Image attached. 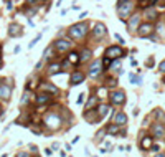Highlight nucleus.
<instances>
[{
  "mask_svg": "<svg viewBox=\"0 0 165 157\" xmlns=\"http://www.w3.org/2000/svg\"><path fill=\"white\" fill-rule=\"evenodd\" d=\"M104 132H106L104 129L98 132V136H96V142H101V141H102V137H104Z\"/></svg>",
  "mask_w": 165,
  "mask_h": 157,
  "instance_id": "obj_28",
  "label": "nucleus"
},
{
  "mask_svg": "<svg viewBox=\"0 0 165 157\" xmlns=\"http://www.w3.org/2000/svg\"><path fill=\"white\" fill-rule=\"evenodd\" d=\"M92 33H94L96 38H101L106 35V25L104 23H96L94 25V30H92Z\"/></svg>",
  "mask_w": 165,
  "mask_h": 157,
  "instance_id": "obj_9",
  "label": "nucleus"
},
{
  "mask_svg": "<svg viewBox=\"0 0 165 157\" xmlns=\"http://www.w3.org/2000/svg\"><path fill=\"white\" fill-rule=\"evenodd\" d=\"M10 94H12V86L10 84H0V99L9 101Z\"/></svg>",
  "mask_w": 165,
  "mask_h": 157,
  "instance_id": "obj_5",
  "label": "nucleus"
},
{
  "mask_svg": "<svg viewBox=\"0 0 165 157\" xmlns=\"http://www.w3.org/2000/svg\"><path fill=\"white\" fill-rule=\"evenodd\" d=\"M70 46H71V43L68 42V40H58V42L55 43V48L58 51H66V50H70Z\"/></svg>",
  "mask_w": 165,
  "mask_h": 157,
  "instance_id": "obj_10",
  "label": "nucleus"
},
{
  "mask_svg": "<svg viewBox=\"0 0 165 157\" xmlns=\"http://www.w3.org/2000/svg\"><path fill=\"white\" fill-rule=\"evenodd\" d=\"M140 147H142V149H149V147H152V139L149 137V136H145V137L142 139V142H140Z\"/></svg>",
  "mask_w": 165,
  "mask_h": 157,
  "instance_id": "obj_17",
  "label": "nucleus"
},
{
  "mask_svg": "<svg viewBox=\"0 0 165 157\" xmlns=\"http://www.w3.org/2000/svg\"><path fill=\"white\" fill-rule=\"evenodd\" d=\"M50 94H40V96H37V103L38 104H45V103H48L50 101Z\"/></svg>",
  "mask_w": 165,
  "mask_h": 157,
  "instance_id": "obj_19",
  "label": "nucleus"
},
{
  "mask_svg": "<svg viewBox=\"0 0 165 157\" xmlns=\"http://www.w3.org/2000/svg\"><path fill=\"white\" fill-rule=\"evenodd\" d=\"M96 103H98V98H96V96H91V99H89V101H88V104H86V111H88V109H92V108L96 106Z\"/></svg>",
  "mask_w": 165,
  "mask_h": 157,
  "instance_id": "obj_21",
  "label": "nucleus"
},
{
  "mask_svg": "<svg viewBox=\"0 0 165 157\" xmlns=\"http://www.w3.org/2000/svg\"><path fill=\"white\" fill-rule=\"evenodd\" d=\"M91 50H88V48H84V50L81 51V55H79V58H81V61H88V60L91 58Z\"/></svg>",
  "mask_w": 165,
  "mask_h": 157,
  "instance_id": "obj_16",
  "label": "nucleus"
},
{
  "mask_svg": "<svg viewBox=\"0 0 165 157\" xmlns=\"http://www.w3.org/2000/svg\"><path fill=\"white\" fill-rule=\"evenodd\" d=\"M107 132H109V134H117L119 132V124H112V126H109L107 127Z\"/></svg>",
  "mask_w": 165,
  "mask_h": 157,
  "instance_id": "obj_23",
  "label": "nucleus"
},
{
  "mask_svg": "<svg viewBox=\"0 0 165 157\" xmlns=\"http://www.w3.org/2000/svg\"><path fill=\"white\" fill-rule=\"evenodd\" d=\"M111 101L114 104H122L126 101V94H124V91H116L111 94Z\"/></svg>",
  "mask_w": 165,
  "mask_h": 157,
  "instance_id": "obj_7",
  "label": "nucleus"
},
{
  "mask_svg": "<svg viewBox=\"0 0 165 157\" xmlns=\"http://www.w3.org/2000/svg\"><path fill=\"white\" fill-rule=\"evenodd\" d=\"M0 116H2V106H0Z\"/></svg>",
  "mask_w": 165,
  "mask_h": 157,
  "instance_id": "obj_37",
  "label": "nucleus"
},
{
  "mask_svg": "<svg viewBox=\"0 0 165 157\" xmlns=\"http://www.w3.org/2000/svg\"><path fill=\"white\" fill-rule=\"evenodd\" d=\"M53 58V46H48L45 51V60H51Z\"/></svg>",
  "mask_w": 165,
  "mask_h": 157,
  "instance_id": "obj_26",
  "label": "nucleus"
},
{
  "mask_svg": "<svg viewBox=\"0 0 165 157\" xmlns=\"http://www.w3.org/2000/svg\"><path fill=\"white\" fill-rule=\"evenodd\" d=\"M0 68H2V60H0Z\"/></svg>",
  "mask_w": 165,
  "mask_h": 157,
  "instance_id": "obj_38",
  "label": "nucleus"
},
{
  "mask_svg": "<svg viewBox=\"0 0 165 157\" xmlns=\"http://www.w3.org/2000/svg\"><path fill=\"white\" fill-rule=\"evenodd\" d=\"M139 22H140V17H139V15H131V20L127 22L129 31H134L135 28H139Z\"/></svg>",
  "mask_w": 165,
  "mask_h": 157,
  "instance_id": "obj_8",
  "label": "nucleus"
},
{
  "mask_svg": "<svg viewBox=\"0 0 165 157\" xmlns=\"http://www.w3.org/2000/svg\"><path fill=\"white\" fill-rule=\"evenodd\" d=\"M114 122L119 124V126H124V124L127 122V116L124 114V112H117V114H116V118H114Z\"/></svg>",
  "mask_w": 165,
  "mask_h": 157,
  "instance_id": "obj_15",
  "label": "nucleus"
},
{
  "mask_svg": "<svg viewBox=\"0 0 165 157\" xmlns=\"http://www.w3.org/2000/svg\"><path fill=\"white\" fill-rule=\"evenodd\" d=\"M68 31H70V37L71 38L79 40V38L84 37V33H86V27H84V23H76V25H73Z\"/></svg>",
  "mask_w": 165,
  "mask_h": 157,
  "instance_id": "obj_2",
  "label": "nucleus"
},
{
  "mask_svg": "<svg viewBox=\"0 0 165 157\" xmlns=\"http://www.w3.org/2000/svg\"><path fill=\"white\" fill-rule=\"evenodd\" d=\"M83 81H84V73H81V71H74L71 75V84H79Z\"/></svg>",
  "mask_w": 165,
  "mask_h": 157,
  "instance_id": "obj_12",
  "label": "nucleus"
},
{
  "mask_svg": "<svg viewBox=\"0 0 165 157\" xmlns=\"http://www.w3.org/2000/svg\"><path fill=\"white\" fill-rule=\"evenodd\" d=\"M160 71H162V73H165V61H162V63H160Z\"/></svg>",
  "mask_w": 165,
  "mask_h": 157,
  "instance_id": "obj_32",
  "label": "nucleus"
},
{
  "mask_svg": "<svg viewBox=\"0 0 165 157\" xmlns=\"http://www.w3.org/2000/svg\"><path fill=\"white\" fill-rule=\"evenodd\" d=\"M9 35L10 37H20L22 35V27L17 25V23H12L9 28Z\"/></svg>",
  "mask_w": 165,
  "mask_h": 157,
  "instance_id": "obj_11",
  "label": "nucleus"
},
{
  "mask_svg": "<svg viewBox=\"0 0 165 157\" xmlns=\"http://www.w3.org/2000/svg\"><path fill=\"white\" fill-rule=\"evenodd\" d=\"M68 60H70L71 63H74V65H76V63H79V61H81V58H79V55H78V53H70Z\"/></svg>",
  "mask_w": 165,
  "mask_h": 157,
  "instance_id": "obj_22",
  "label": "nucleus"
},
{
  "mask_svg": "<svg viewBox=\"0 0 165 157\" xmlns=\"http://www.w3.org/2000/svg\"><path fill=\"white\" fill-rule=\"evenodd\" d=\"M107 109H109V108H107L106 104H101V106H99V109H98V118H104V116H106V112H107Z\"/></svg>",
  "mask_w": 165,
  "mask_h": 157,
  "instance_id": "obj_20",
  "label": "nucleus"
},
{
  "mask_svg": "<svg viewBox=\"0 0 165 157\" xmlns=\"http://www.w3.org/2000/svg\"><path fill=\"white\" fill-rule=\"evenodd\" d=\"M99 73H101V65H99L98 61L92 63V65H91V70H89V76H91V78H96Z\"/></svg>",
  "mask_w": 165,
  "mask_h": 157,
  "instance_id": "obj_14",
  "label": "nucleus"
},
{
  "mask_svg": "<svg viewBox=\"0 0 165 157\" xmlns=\"http://www.w3.org/2000/svg\"><path fill=\"white\" fill-rule=\"evenodd\" d=\"M28 99H30V94H28V93H25V94H23V98H22V104H27Z\"/></svg>",
  "mask_w": 165,
  "mask_h": 157,
  "instance_id": "obj_31",
  "label": "nucleus"
},
{
  "mask_svg": "<svg viewBox=\"0 0 165 157\" xmlns=\"http://www.w3.org/2000/svg\"><path fill=\"white\" fill-rule=\"evenodd\" d=\"M84 101V94H79V98H78V104H81Z\"/></svg>",
  "mask_w": 165,
  "mask_h": 157,
  "instance_id": "obj_34",
  "label": "nucleus"
},
{
  "mask_svg": "<svg viewBox=\"0 0 165 157\" xmlns=\"http://www.w3.org/2000/svg\"><path fill=\"white\" fill-rule=\"evenodd\" d=\"M145 65H147L149 68H150L152 65H154V60H152V58H150V60H147V61H145Z\"/></svg>",
  "mask_w": 165,
  "mask_h": 157,
  "instance_id": "obj_33",
  "label": "nucleus"
},
{
  "mask_svg": "<svg viewBox=\"0 0 165 157\" xmlns=\"http://www.w3.org/2000/svg\"><path fill=\"white\" fill-rule=\"evenodd\" d=\"M58 147H59V144H58V142H55V144H53V147H51V149H55V151H56Z\"/></svg>",
  "mask_w": 165,
  "mask_h": 157,
  "instance_id": "obj_35",
  "label": "nucleus"
},
{
  "mask_svg": "<svg viewBox=\"0 0 165 157\" xmlns=\"http://www.w3.org/2000/svg\"><path fill=\"white\" fill-rule=\"evenodd\" d=\"M152 31H154V27H152L150 23H144V25L139 27L137 33L140 37H149V35H152Z\"/></svg>",
  "mask_w": 165,
  "mask_h": 157,
  "instance_id": "obj_6",
  "label": "nucleus"
},
{
  "mask_svg": "<svg viewBox=\"0 0 165 157\" xmlns=\"http://www.w3.org/2000/svg\"><path fill=\"white\" fill-rule=\"evenodd\" d=\"M41 89H46V91H50V93H58V88L53 86V84H50V83H43L41 84Z\"/></svg>",
  "mask_w": 165,
  "mask_h": 157,
  "instance_id": "obj_18",
  "label": "nucleus"
},
{
  "mask_svg": "<svg viewBox=\"0 0 165 157\" xmlns=\"http://www.w3.org/2000/svg\"><path fill=\"white\" fill-rule=\"evenodd\" d=\"M145 17H147V18H150V20H155V18H157V12H155V10H152V9H150V10H147V12H145Z\"/></svg>",
  "mask_w": 165,
  "mask_h": 157,
  "instance_id": "obj_25",
  "label": "nucleus"
},
{
  "mask_svg": "<svg viewBox=\"0 0 165 157\" xmlns=\"http://www.w3.org/2000/svg\"><path fill=\"white\" fill-rule=\"evenodd\" d=\"M106 56H109L111 60H117L122 56V48L120 46H109L106 50Z\"/></svg>",
  "mask_w": 165,
  "mask_h": 157,
  "instance_id": "obj_3",
  "label": "nucleus"
},
{
  "mask_svg": "<svg viewBox=\"0 0 165 157\" xmlns=\"http://www.w3.org/2000/svg\"><path fill=\"white\" fill-rule=\"evenodd\" d=\"M45 122H46V126L50 127V129H58L59 124H61V119H59L56 114H50V116L46 118Z\"/></svg>",
  "mask_w": 165,
  "mask_h": 157,
  "instance_id": "obj_4",
  "label": "nucleus"
},
{
  "mask_svg": "<svg viewBox=\"0 0 165 157\" xmlns=\"http://www.w3.org/2000/svg\"><path fill=\"white\" fill-rule=\"evenodd\" d=\"M152 132H154V136L155 137H159V139H162L163 136H165V129L160 124H154V127H152Z\"/></svg>",
  "mask_w": 165,
  "mask_h": 157,
  "instance_id": "obj_13",
  "label": "nucleus"
},
{
  "mask_svg": "<svg viewBox=\"0 0 165 157\" xmlns=\"http://www.w3.org/2000/svg\"><path fill=\"white\" fill-rule=\"evenodd\" d=\"M27 2L30 3V5H33V3H35V2H38V0H27Z\"/></svg>",
  "mask_w": 165,
  "mask_h": 157,
  "instance_id": "obj_36",
  "label": "nucleus"
},
{
  "mask_svg": "<svg viewBox=\"0 0 165 157\" xmlns=\"http://www.w3.org/2000/svg\"><path fill=\"white\" fill-rule=\"evenodd\" d=\"M132 9H134V3L132 2H120V5H119V18L122 20V22H126V20L131 17V12Z\"/></svg>",
  "mask_w": 165,
  "mask_h": 157,
  "instance_id": "obj_1",
  "label": "nucleus"
},
{
  "mask_svg": "<svg viewBox=\"0 0 165 157\" xmlns=\"http://www.w3.org/2000/svg\"><path fill=\"white\" fill-rule=\"evenodd\" d=\"M59 68H61L59 65H50V68H48V73L55 75V73H58V71H59Z\"/></svg>",
  "mask_w": 165,
  "mask_h": 157,
  "instance_id": "obj_24",
  "label": "nucleus"
},
{
  "mask_svg": "<svg viewBox=\"0 0 165 157\" xmlns=\"http://www.w3.org/2000/svg\"><path fill=\"white\" fill-rule=\"evenodd\" d=\"M40 38H41V35H38V37H37V38H35V40H33V42H31V43H30V45H28V48H33V46H35V45H37V43H38V40H40Z\"/></svg>",
  "mask_w": 165,
  "mask_h": 157,
  "instance_id": "obj_30",
  "label": "nucleus"
},
{
  "mask_svg": "<svg viewBox=\"0 0 165 157\" xmlns=\"http://www.w3.org/2000/svg\"><path fill=\"white\" fill-rule=\"evenodd\" d=\"M102 65H104V68L111 66V58H109V56H106V58L102 60Z\"/></svg>",
  "mask_w": 165,
  "mask_h": 157,
  "instance_id": "obj_29",
  "label": "nucleus"
},
{
  "mask_svg": "<svg viewBox=\"0 0 165 157\" xmlns=\"http://www.w3.org/2000/svg\"><path fill=\"white\" fill-rule=\"evenodd\" d=\"M152 2H155V0H139V5L142 7V9H145V7H149Z\"/></svg>",
  "mask_w": 165,
  "mask_h": 157,
  "instance_id": "obj_27",
  "label": "nucleus"
}]
</instances>
